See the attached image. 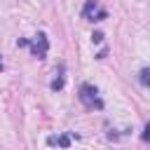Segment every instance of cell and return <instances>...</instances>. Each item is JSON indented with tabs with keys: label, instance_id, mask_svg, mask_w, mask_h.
<instances>
[{
	"label": "cell",
	"instance_id": "cell-3",
	"mask_svg": "<svg viewBox=\"0 0 150 150\" xmlns=\"http://www.w3.org/2000/svg\"><path fill=\"white\" fill-rule=\"evenodd\" d=\"M26 47H30L33 56H38V59H45V56H47V49H49L47 35H45V33H38L33 40H28V45H26Z\"/></svg>",
	"mask_w": 150,
	"mask_h": 150
},
{
	"label": "cell",
	"instance_id": "cell-8",
	"mask_svg": "<svg viewBox=\"0 0 150 150\" xmlns=\"http://www.w3.org/2000/svg\"><path fill=\"white\" fill-rule=\"evenodd\" d=\"M91 40H94V42H101V40H103V33H101V30H96V33L91 35Z\"/></svg>",
	"mask_w": 150,
	"mask_h": 150
},
{
	"label": "cell",
	"instance_id": "cell-9",
	"mask_svg": "<svg viewBox=\"0 0 150 150\" xmlns=\"http://www.w3.org/2000/svg\"><path fill=\"white\" fill-rule=\"evenodd\" d=\"M0 70H2V59H0Z\"/></svg>",
	"mask_w": 150,
	"mask_h": 150
},
{
	"label": "cell",
	"instance_id": "cell-6",
	"mask_svg": "<svg viewBox=\"0 0 150 150\" xmlns=\"http://www.w3.org/2000/svg\"><path fill=\"white\" fill-rule=\"evenodd\" d=\"M54 141H56L59 145H63V148H68V145H70V141H68V136H61V138H52V143H54Z\"/></svg>",
	"mask_w": 150,
	"mask_h": 150
},
{
	"label": "cell",
	"instance_id": "cell-7",
	"mask_svg": "<svg viewBox=\"0 0 150 150\" xmlns=\"http://www.w3.org/2000/svg\"><path fill=\"white\" fill-rule=\"evenodd\" d=\"M143 138L150 143V122H148V124H145V129H143Z\"/></svg>",
	"mask_w": 150,
	"mask_h": 150
},
{
	"label": "cell",
	"instance_id": "cell-1",
	"mask_svg": "<svg viewBox=\"0 0 150 150\" xmlns=\"http://www.w3.org/2000/svg\"><path fill=\"white\" fill-rule=\"evenodd\" d=\"M80 101L87 105V108H103V101H101V96H98V91H96V87L94 84H82L80 87Z\"/></svg>",
	"mask_w": 150,
	"mask_h": 150
},
{
	"label": "cell",
	"instance_id": "cell-5",
	"mask_svg": "<svg viewBox=\"0 0 150 150\" xmlns=\"http://www.w3.org/2000/svg\"><path fill=\"white\" fill-rule=\"evenodd\" d=\"M52 89H63V75H61V70H59V75L52 80Z\"/></svg>",
	"mask_w": 150,
	"mask_h": 150
},
{
	"label": "cell",
	"instance_id": "cell-2",
	"mask_svg": "<svg viewBox=\"0 0 150 150\" xmlns=\"http://www.w3.org/2000/svg\"><path fill=\"white\" fill-rule=\"evenodd\" d=\"M82 16H84V19H89V21H103V19L108 16V12H105V9H101L98 0H87V2H84V7H82Z\"/></svg>",
	"mask_w": 150,
	"mask_h": 150
},
{
	"label": "cell",
	"instance_id": "cell-4",
	"mask_svg": "<svg viewBox=\"0 0 150 150\" xmlns=\"http://www.w3.org/2000/svg\"><path fill=\"white\" fill-rule=\"evenodd\" d=\"M138 75H141V77H138L141 84H143V87H150V68H141Z\"/></svg>",
	"mask_w": 150,
	"mask_h": 150
}]
</instances>
